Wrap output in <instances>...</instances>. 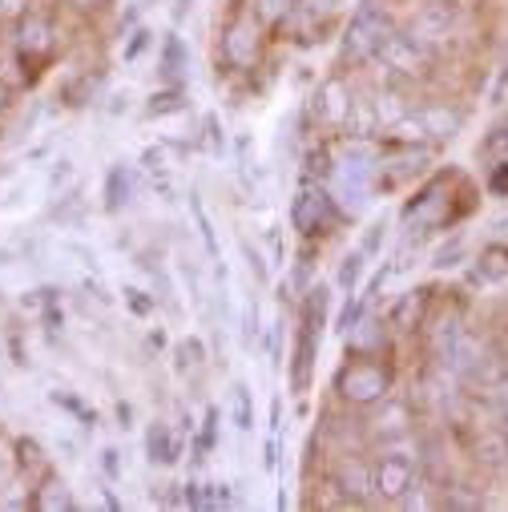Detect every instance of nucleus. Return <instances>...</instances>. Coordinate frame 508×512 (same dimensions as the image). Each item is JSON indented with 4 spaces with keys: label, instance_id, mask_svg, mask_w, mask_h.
Returning a JSON list of instances; mask_svg holds the SVG:
<instances>
[{
    "label": "nucleus",
    "instance_id": "1",
    "mask_svg": "<svg viewBox=\"0 0 508 512\" xmlns=\"http://www.w3.org/2000/svg\"><path fill=\"white\" fill-rule=\"evenodd\" d=\"M392 388V375L384 363H375V359H351L343 371H339V392L355 404H371L379 396H388Z\"/></svg>",
    "mask_w": 508,
    "mask_h": 512
},
{
    "label": "nucleus",
    "instance_id": "2",
    "mask_svg": "<svg viewBox=\"0 0 508 512\" xmlns=\"http://www.w3.org/2000/svg\"><path fill=\"white\" fill-rule=\"evenodd\" d=\"M412 480H416V464H412V456H400V452H388L371 472V488L379 496H388V500L404 496L412 488Z\"/></svg>",
    "mask_w": 508,
    "mask_h": 512
},
{
    "label": "nucleus",
    "instance_id": "3",
    "mask_svg": "<svg viewBox=\"0 0 508 512\" xmlns=\"http://www.w3.org/2000/svg\"><path fill=\"white\" fill-rule=\"evenodd\" d=\"M384 45H388V37H384V17L371 13V9H363V13L351 21V29H347V57H351V61H367L371 53H379Z\"/></svg>",
    "mask_w": 508,
    "mask_h": 512
},
{
    "label": "nucleus",
    "instance_id": "4",
    "mask_svg": "<svg viewBox=\"0 0 508 512\" xmlns=\"http://www.w3.org/2000/svg\"><path fill=\"white\" fill-rule=\"evenodd\" d=\"M323 307H327V291H311L307 299V311H303V339H299V363H295V388L303 392L307 388V367H311V355H315V331L323 323Z\"/></svg>",
    "mask_w": 508,
    "mask_h": 512
},
{
    "label": "nucleus",
    "instance_id": "5",
    "mask_svg": "<svg viewBox=\"0 0 508 512\" xmlns=\"http://www.w3.org/2000/svg\"><path fill=\"white\" fill-rule=\"evenodd\" d=\"M291 222H295L303 234H323V230L335 222L331 198H327V194H315V190L299 194V198H295V206H291Z\"/></svg>",
    "mask_w": 508,
    "mask_h": 512
},
{
    "label": "nucleus",
    "instance_id": "6",
    "mask_svg": "<svg viewBox=\"0 0 508 512\" xmlns=\"http://www.w3.org/2000/svg\"><path fill=\"white\" fill-rule=\"evenodd\" d=\"M508 279V246L492 242L476 259V283H504Z\"/></svg>",
    "mask_w": 508,
    "mask_h": 512
},
{
    "label": "nucleus",
    "instance_id": "7",
    "mask_svg": "<svg viewBox=\"0 0 508 512\" xmlns=\"http://www.w3.org/2000/svg\"><path fill=\"white\" fill-rule=\"evenodd\" d=\"M384 53L396 69H404V73H420L424 69V53L416 49V41H404V37H388V45L379 49Z\"/></svg>",
    "mask_w": 508,
    "mask_h": 512
},
{
    "label": "nucleus",
    "instance_id": "8",
    "mask_svg": "<svg viewBox=\"0 0 508 512\" xmlns=\"http://www.w3.org/2000/svg\"><path fill=\"white\" fill-rule=\"evenodd\" d=\"M150 460H162V464L178 460V440L170 436L166 424H154V432H150Z\"/></svg>",
    "mask_w": 508,
    "mask_h": 512
},
{
    "label": "nucleus",
    "instance_id": "9",
    "mask_svg": "<svg viewBox=\"0 0 508 512\" xmlns=\"http://www.w3.org/2000/svg\"><path fill=\"white\" fill-rule=\"evenodd\" d=\"M420 311H424V291H412V295H404L400 307L392 311V323H396L400 331H412L416 319H420Z\"/></svg>",
    "mask_w": 508,
    "mask_h": 512
},
{
    "label": "nucleus",
    "instance_id": "10",
    "mask_svg": "<svg viewBox=\"0 0 508 512\" xmlns=\"http://www.w3.org/2000/svg\"><path fill=\"white\" fill-rule=\"evenodd\" d=\"M105 206L109 210H121V202H130V174H125L121 166L117 170H109V190H105Z\"/></svg>",
    "mask_w": 508,
    "mask_h": 512
},
{
    "label": "nucleus",
    "instance_id": "11",
    "mask_svg": "<svg viewBox=\"0 0 508 512\" xmlns=\"http://www.w3.org/2000/svg\"><path fill=\"white\" fill-rule=\"evenodd\" d=\"M359 271H363V254H347V259H343V271H339V287L351 291L355 279H359Z\"/></svg>",
    "mask_w": 508,
    "mask_h": 512
},
{
    "label": "nucleus",
    "instance_id": "12",
    "mask_svg": "<svg viewBox=\"0 0 508 512\" xmlns=\"http://www.w3.org/2000/svg\"><path fill=\"white\" fill-rule=\"evenodd\" d=\"M174 109H182V93H178V89H170V93H154V101H150V117H158V113H174Z\"/></svg>",
    "mask_w": 508,
    "mask_h": 512
},
{
    "label": "nucleus",
    "instance_id": "13",
    "mask_svg": "<svg viewBox=\"0 0 508 512\" xmlns=\"http://www.w3.org/2000/svg\"><path fill=\"white\" fill-rule=\"evenodd\" d=\"M194 206V214H198V226H202V238H206V250L210 254H218V246H214V230H210V222H206V214H202V206L198 202H190Z\"/></svg>",
    "mask_w": 508,
    "mask_h": 512
},
{
    "label": "nucleus",
    "instance_id": "14",
    "mask_svg": "<svg viewBox=\"0 0 508 512\" xmlns=\"http://www.w3.org/2000/svg\"><path fill=\"white\" fill-rule=\"evenodd\" d=\"M234 404H238V428H250V400H246V388H238Z\"/></svg>",
    "mask_w": 508,
    "mask_h": 512
},
{
    "label": "nucleus",
    "instance_id": "15",
    "mask_svg": "<svg viewBox=\"0 0 508 512\" xmlns=\"http://www.w3.org/2000/svg\"><path fill=\"white\" fill-rule=\"evenodd\" d=\"M146 37H150V33H138V37H134V45H130V49H125V61H134V57L142 53V45H146Z\"/></svg>",
    "mask_w": 508,
    "mask_h": 512
},
{
    "label": "nucleus",
    "instance_id": "16",
    "mask_svg": "<svg viewBox=\"0 0 508 512\" xmlns=\"http://www.w3.org/2000/svg\"><path fill=\"white\" fill-rule=\"evenodd\" d=\"M186 9H190V0H178V17H182Z\"/></svg>",
    "mask_w": 508,
    "mask_h": 512
}]
</instances>
